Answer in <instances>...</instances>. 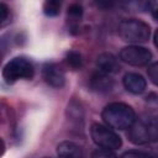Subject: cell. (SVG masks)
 I'll list each match as a JSON object with an SVG mask.
<instances>
[{
	"label": "cell",
	"instance_id": "cell-1",
	"mask_svg": "<svg viewBox=\"0 0 158 158\" xmlns=\"http://www.w3.org/2000/svg\"><path fill=\"white\" fill-rule=\"evenodd\" d=\"M101 117L107 127L114 130H126L136 120L135 110L123 102H112L104 107Z\"/></svg>",
	"mask_w": 158,
	"mask_h": 158
},
{
	"label": "cell",
	"instance_id": "cell-2",
	"mask_svg": "<svg viewBox=\"0 0 158 158\" xmlns=\"http://www.w3.org/2000/svg\"><path fill=\"white\" fill-rule=\"evenodd\" d=\"M118 35L126 42L131 43H143L147 42L151 35L149 26L137 19L122 20L118 25Z\"/></svg>",
	"mask_w": 158,
	"mask_h": 158
},
{
	"label": "cell",
	"instance_id": "cell-3",
	"mask_svg": "<svg viewBox=\"0 0 158 158\" xmlns=\"http://www.w3.org/2000/svg\"><path fill=\"white\" fill-rule=\"evenodd\" d=\"M35 68L32 62L26 57H15L2 69V77L6 83H15L19 79H31Z\"/></svg>",
	"mask_w": 158,
	"mask_h": 158
},
{
	"label": "cell",
	"instance_id": "cell-4",
	"mask_svg": "<svg viewBox=\"0 0 158 158\" xmlns=\"http://www.w3.org/2000/svg\"><path fill=\"white\" fill-rule=\"evenodd\" d=\"M90 136L94 141V143L104 149L115 151L118 149L122 144L121 137L114 132L110 127L102 126L99 123H93L90 127Z\"/></svg>",
	"mask_w": 158,
	"mask_h": 158
},
{
	"label": "cell",
	"instance_id": "cell-5",
	"mask_svg": "<svg viewBox=\"0 0 158 158\" xmlns=\"http://www.w3.org/2000/svg\"><path fill=\"white\" fill-rule=\"evenodd\" d=\"M156 137V126L151 118H136L128 128V138L135 144L151 143Z\"/></svg>",
	"mask_w": 158,
	"mask_h": 158
},
{
	"label": "cell",
	"instance_id": "cell-6",
	"mask_svg": "<svg viewBox=\"0 0 158 158\" xmlns=\"http://www.w3.org/2000/svg\"><path fill=\"white\" fill-rule=\"evenodd\" d=\"M120 59L130 65H146L152 59V53L149 49L141 46H128L120 51Z\"/></svg>",
	"mask_w": 158,
	"mask_h": 158
},
{
	"label": "cell",
	"instance_id": "cell-7",
	"mask_svg": "<svg viewBox=\"0 0 158 158\" xmlns=\"http://www.w3.org/2000/svg\"><path fill=\"white\" fill-rule=\"evenodd\" d=\"M42 77L44 81L53 88H62L65 83L64 72L57 63H46L42 68Z\"/></svg>",
	"mask_w": 158,
	"mask_h": 158
},
{
	"label": "cell",
	"instance_id": "cell-8",
	"mask_svg": "<svg viewBox=\"0 0 158 158\" xmlns=\"http://www.w3.org/2000/svg\"><path fill=\"white\" fill-rule=\"evenodd\" d=\"M122 83H123V86L126 88V90L132 93V94H142L146 90V86H147L146 79L138 73H127V74H125V77L122 79Z\"/></svg>",
	"mask_w": 158,
	"mask_h": 158
},
{
	"label": "cell",
	"instance_id": "cell-9",
	"mask_svg": "<svg viewBox=\"0 0 158 158\" xmlns=\"http://www.w3.org/2000/svg\"><path fill=\"white\" fill-rule=\"evenodd\" d=\"M118 62L116 57L111 53H101L96 58V70L111 75L118 72Z\"/></svg>",
	"mask_w": 158,
	"mask_h": 158
},
{
	"label": "cell",
	"instance_id": "cell-10",
	"mask_svg": "<svg viewBox=\"0 0 158 158\" xmlns=\"http://www.w3.org/2000/svg\"><path fill=\"white\" fill-rule=\"evenodd\" d=\"M58 158H84L83 149L79 144L72 141H63L57 146Z\"/></svg>",
	"mask_w": 158,
	"mask_h": 158
},
{
	"label": "cell",
	"instance_id": "cell-11",
	"mask_svg": "<svg viewBox=\"0 0 158 158\" xmlns=\"http://www.w3.org/2000/svg\"><path fill=\"white\" fill-rule=\"evenodd\" d=\"M90 86L95 91H100V93L109 91L112 88V79L110 78V75L96 70L90 77Z\"/></svg>",
	"mask_w": 158,
	"mask_h": 158
},
{
	"label": "cell",
	"instance_id": "cell-12",
	"mask_svg": "<svg viewBox=\"0 0 158 158\" xmlns=\"http://www.w3.org/2000/svg\"><path fill=\"white\" fill-rule=\"evenodd\" d=\"M121 158H158V147H154L153 149L148 152L143 151H128L122 154Z\"/></svg>",
	"mask_w": 158,
	"mask_h": 158
},
{
	"label": "cell",
	"instance_id": "cell-13",
	"mask_svg": "<svg viewBox=\"0 0 158 158\" xmlns=\"http://www.w3.org/2000/svg\"><path fill=\"white\" fill-rule=\"evenodd\" d=\"M65 60H67V63H68L72 68H74V69L80 68L81 64H83L81 56H80V53L77 52V51H69V52L65 54Z\"/></svg>",
	"mask_w": 158,
	"mask_h": 158
},
{
	"label": "cell",
	"instance_id": "cell-14",
	"mask_svg": "<svg viewBox=\"0 0 158 158\" xmlns=\"http://www.w3.org/2000/svg\"><path fill=\"white\" fill-rule=\"evenodd\" d=\"M59 9H60V4L59 1L56 0H47L43 4V12L47 16H56L59 14Z\"/></svg>",
	"mask_w": 158,
	"mask_h": 158
},
{
	"label": "cell",
	"instance_id": "cell-15",
	"mask_svg": "<svg viewBox=\"0 0 158 158\" xmlns=\"http://www.w3.org/2000/svg\"><path fill=\"white\" fill-rule=\"evenodd\" d=\"M81 15H83V7L79 4H72L68 7V16L70 19L78 20V19L81 17Z\"/></svg>",
	"mask_w": 158,
	"mask_h": 158
},
{
	"label": "cell",
	"instance_id": "cell-16",
	"mask_svg": "<svg viewBox=\"0 0 158 158\" xmlns=\"http://www.w3.org/2000/svg\"><path fill=\"white\" fill-rule=\"evenodd\" d=\"M91 158H117V156L112 151L101 148V149L94 151L93 154H91Z\"/></svg>",
	"mask_w": 158,
	"mask_h": 158
},
{
	"label": "cell",
	"instance_id": "cell-17",
	"mask_svg": "<svg viewBox=\"0 0 158 158\" xmlns=\"http://www.w3.org/2000/svg\"><path fill=\"white\" fill-rule=\"evenodd\" d=\"M147 73H148V78L151 79V81L154 85L158 86V62H156L152 65H149Z\"/></svg>",
	"mask_w": 158,
	"mask_h": 158
},
{
	"label": "cell",
	"instance_id": "cell-18",
	"mask_svg": "<svg viewBox=\"0 0 158 158\" xmlns=\"http://www.w3.org/2000/svg\"><path fill=\"white\" fill-rule=\"evenodd\" d=\"M148 9H149V11H151L153 19L158 21V0L149 1V2H148Z\"/></svg>",
	"mask_w": 158,
	"mask_h": 158
},
{
	"label": "cell",
	"instance_id": "cell-19",
	"mask_svg": "<svg viewBox=\"0 0 158 158\" xmlns=\"http://www.w3.org/2000/svg\"><path fill=\"white\" fill-rule=\"evenodd\" d=\"M0 12H1V17H0V20H1V26H4L5 22H6V20H7V17H9V9H7V6H6L4 2L0 4Z\"/></svg>",
	"mask_w": 158,
	"mask_h": 158
},
{
	"label": "cell",
	"instance_id": "cell-20",
	"mask_svg": "<svg viewBox=\"0 0 158 158\" xmlns=\"http://www.w3.org/2000/svg\"><path fill=\"white\" fill-rule=\"evenodd\" d=\"M154 44H156V47L158 48V30H157L156 33H154Z\"/></svg>",
	"mask_w": 158,
	"mask_h": 158
},
{
	"label": "cell",
	"instance_id": "cell-21",
	"mask_svg": "<svg viewBox=\"0 0 158 158\" xmlns=\"http://www.w3.org/2000/svg\"><path fill=\"white\" fill-rule=\"evenodd\" d=\"M44 158H48V157H44Z\"/></svg>",
	"mask_w": 158,
	"mask_h": 158
},
{
	"label": "cell",
	"instance_id": "cell-22",
	"mask_svg": "<svg viewBox=\"0 0 158 158\" xmlns=\"http://www.w3.org/2000/svg\"><path fill=\"white\" fill-rule=\"evenodd\" d=\"M157 117H158V116H157Z\"/></svg>",
	"mask_w": 158,
	"mask_h": 158
}]
</instances>
